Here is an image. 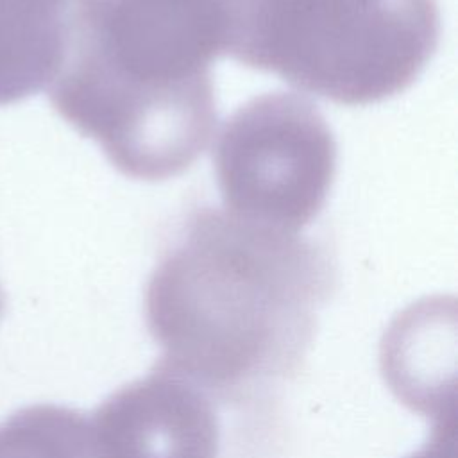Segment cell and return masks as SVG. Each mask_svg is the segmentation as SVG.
Instances as JSON below:
<instances>
[{
  "label": "cell",
  "mask_w": 458,
  "mask_h": 458,
  "mask_svg": "<svg viewBox=\"0 0 458 458\" xmlns=\"http://www.w3.org/2000/svg\"><path fill=\"white\" fill-rule=\"evenodd\" d=\"M335 283L326 242L200 206L147 284L159 365L220 401L284 379L304 358Z\"/></svg>",
  "instance_id": "6da1fadb"
},
{
  "label": "cell",
  "mask_w": 458,
  "mask_h": 458,
  "mask_svg": "<svg viewBox=\"0 0 458 458\" xmlns=\"http://www.w3.org/2000/svg\"><path fill=\"white\" fill-rule=\"evenodd\" d=\"M216 0H70L50 98L127 177L188 170L216 125Z\"/></svg>",
  "instance_id": "7a4b0ae2"
},
{
  "label": "cell",
  "mask_w": 458,
  "mask_h": 458,
  "mask_svg": "<svg viewBox=\"0 0 458 458\" xmlns=\"http://www.w3.org/2000/svg\"><path fill=\"white\" fill-rule=\"evenodd\" d=\"M222 55L344 106L410 88L437 52V0H216Z\"/></svg>",
  "instance_id": "3957f363"
},
{
  "label": "cell",
  "mask_w": 458,
  "mask_h": 458,
  "mask_svg": "<svg viewBox=\"0 0 458 458\" xmlns=\"http://www.w3.org/2000/svg\"><path fill=\"white\" fill-rule=\"evenodd\" d=\"M213 170L225 211L302 233L333 186L336 141L306 97L263 93L224 122L213 147Z\"/></svg>",
  "instance_id": "277c9868"
},
{
  "label": "cell",
  "mask_w": 458,
  "mask_h": 458,
  "mask_svg": "<svg viewBox=\"0 0 458 458\" xmlns=\"http://www.w3.org/2000/svg\"><path fill=\"white\" fill-rule=\"evenodd\" d=\"M220 399L166 367L113 394L93 413L91 458H216Z\"/></svg>",
  "instance_id": "5b68a950"
},
{
  "label": "cell",
  "mask_w": 458,
  "mask_h": 458,
  "mask_svg": "<svg viewBox=\"0 0 458 458\" xmlns=\"http://www.w3.org/2000/svg\"><path fill=\"white\" fill-rule=\"evenodd\" d=\"M0 458H91L82 413L59 404H30L0 422Z\"/></svg>",
  "instance_id": "8992f818"
},
{
  "label": "cell",
  "mask_w": 458,
  "mask_h": 458,
  "mask_svg": "<svg viewBox=\"0 0 458 458\" xmlns=\"http://www.w3.org/2000/svg\"><path fill=\"white\" fill-rule=\"evenodd\" d=\"M413 458H454L453 437L449 440H445L444 433H440L437 442H433L431 447H428L424 453H420V454H417Z\"/></svg>",
  "instance_id": "52a82bcc"
},
{
  "label": "cell",
  "mask_w": 458,
  "mask_h": 458,
  "mask_svg": "<svg viewBox=\"0 0 458 458\" xmlns=\"http://www.w3.org/2000/svg\"><path fill=\"white\" fill-rule=\"evenodd\" d=\"M2 313H4V292L0 288V317H2Z\"/></svg>",
  "instance_id": "ba28073f"
}]
</instances>
